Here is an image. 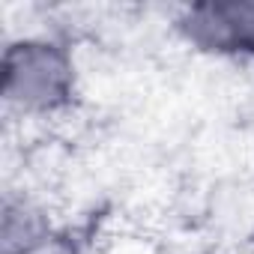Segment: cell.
<instances>
[{
	"instance_id": "6da1fadb",
	"label": "cell",
	"mask_w": 254,
	"mask_h": 254,
	"mask_svg": "<svg viewBox=\"0 0 254 254\" xmlns=\"http://www.w3.org/2000/svg\"><path fill=\"white\" fill-rule=\"evenodd\" d=\"M81 93V72L69 42L51 33L6 39L0 54V99L9 117L51 120L66 114Z\"/></svg>"
},
{
	"instance_id": "7a4b0ae2",
	"label": "cell",
	"mask_w": 254,
	"mask_h": 254,
	"mask_svg": "<svg viewBox=\"0 0 254 254\" xmlns=\"http://www.w3.org/2000/svg\"><path fill=\"white\" fill-rule=\"evenodd\" d=\"M180 39L209 57L254 60V0H200L177 12Z\"/></svg>"
},
{
	"instance_id": "3957f363",
	"label": "cell",
	"mask_w": 254,
	"mask_h": 254,
	"mask_svg": "<svg viewBox=\"0 0 254 254\" xmlns=\"http://www.w3.org/2000/svg\"><path fill=\"white\" fill-rule=\"evenodd\" d=\"M48 206L30 191H6L0 203V254H30L57 233Z\"/></svg>"
}]
</instances>
